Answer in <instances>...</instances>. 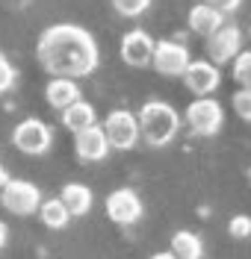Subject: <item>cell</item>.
I'll return each mask as SVG.
<instances>
[{
    "label": "cell",
    "mask_w": 251,
    "mask_h": 259,
    "mask_svg": "<svg viewBox=\"0 0 251 259\" xmlns=\"http://www.w3.org/2000/svg\"><path fill=\"white\" fill-rule=\"evenodd\" d=\"M12 85H15V68H12V62L0 53V95H6Z\"/></svg>",
    "instance_id": "603a6c76"
},
{
    "label": "cell",
    "mask_w": 251,
    "mask_h": 259,
    "mask_svg": "<svg viewBox=\"0 0 251 259\" xmlns=\"http://www.w3.org/2000/svg\"><path fill=\"white\" fill-rule=\"evenodd\" d=\"M234 112L242 118V121H251V89H236L234 92Z\"/></svg>",
    "instance_id": "44dd1931"
},
{
    "label": "cell",
    "mask_w": 251,
    "mask_h": 259,
    "mask_svg": "<svg viewBox=\"0 0 251 259\" xmlns=\"http://www.w3.org/2000/svg\"><path fill=\"white\" fill-rule=\"evenodd\" d=\"M35 56L50 77L80 80L98 68L100 50L89 30L77 24H53L39 35Z\"/></svg>",
    "instance_id": "6da1fadb"
},
{
    "label": "cell",
    "mask_w": 251,
    "mask_h": 259,
    "mask_svg": "<svg viewBox=\"0 0 251 259\" xmlns=\"http://www.w3.org/2000/svg\"><path fill=\"white\" fill-rule=\"evenodd\" d=\"M225 24V15L213 9V6H207V3H195L192 9H189V30L195 32V35H213Z\"/></svg>",
    "instance_id": "5bb4252c"
},
{
    "label": "cell",
    "mask_w": 251,
    "mask_h": 259,
    "mask_svg": "<svg viewBox=\"0 0 251 259\" xmlns=\"http://www.w3.org/2000/svg\"><path fill=\"white\" fill-rule=\"evenodd\" d=\"M45 100H48V106H53L56 112H62L74 100H80V85L71 80V77H50V82L45 85Z\"/></svg>",
    "instance_id": "4fadbf2b"
},
{
    "label": "cell",
    "mask_w": 251,
    "mask_h": 259,
    "mask_svg": "<svg viewBox=\"0 0 251 259\" xmlns=\"http://www.w3.org/2000/svg\"><path fill=\"white\" fill-rule=\"evenodd\" d=\"M12 145L27 153V156H42L48 153V147L53 145V136H50V127L39 118H24L21 124L12 133Z\"/></svg>",
    "instance_id": "52a82bcc"
},
{
    "label": "cell",
    "mask_w": 251,
    "mask_h": 259,
    "mask_svg": "<svg viewBox=\"0 0 251 259\" xmlns=\"http://www.w3.org/2000/svg\"><path fill=\"white\" fill-rule=\"evenodd\" d=\"M74 150H77L80 162H100V159H106L110 145H106L103 130H100L98 124H92V127L74 133Z\"/></svg>",
    "instance_id": "7c38bea8"
},
{
    "label": "cell",
    "mask_w": 251,
    "mask_h": 259,
    "mask_svg": "<svg viewBox=\"0 0 251 259\" xmlns=\"http://www.w3.org/2000/svg\"><path fill=\"white\" fill-rule=\"evenodd\" d=\"M151 259H177V256H171V253H154Z\"/></svg>",
    "instance_id": "4316f807"
},
{
    "label": "cell",
    "mask_w": 251,
    "mask_h": 259,
    "mask_svg": "<svg viewBox=\"0 0 251 259\" xmlns=\"http://www.w3.org/2000/svg\"><path fill=\"white\" fill-rule=\"evenodd\" d=\"M171 256L177 259H201L204 256V244L195 233H189V230H181V233H174L171 236V250H168Z\"/></svg>",
    "instance_id": "e0dca14e"
},
{
    "label": "cell",
    "mask_w": 251,
    "mask_h": 259,
    "mask_svg": "<svg viewBox=\"0 0 251 259\" xmlns=\"http://www.w3.org/2000/svg\"><path fill=\"white\" fill-rule=\"evenodd\" d=\"M136 121H139V139H145L151 147H166L168 142H174L181 130V115L166 100H148L139 109Z\"/></svg>",
    "instance_id": "7a4b0ae2"
},
{
    "label": "cell",
    "mask_w": 251,
    "mask_h": 259,
    "mask_svg": "<svg viewBox=\"0 0 251 259\" xmlns=\"http://www.w3.org/2000/svg\"><path fill=\"white\" fill-rule=\"evenodd\" d=\"M228 233H231L234 239H248L251 236V218L248 215H234V218L228 221Z\"/></svg>",
    "instance_id": "7402d4cb"
},
{
    "label": "cell",
    "mask_w": 251,
    "mask_h": 259,
    "mask_svg": "<svg viewBox=\"0 0 251 259\" xmlns=\"http://www.w3.org/2000/svg\"><path fill=\"white\" fill-rule=\"evenodd\" d=\"M0 203L12 215H33L42 206V192L27 180H6V186L0 189Z\"/></svg>",
    "instance_id": "277c9868"
},
{
    "label": "cell",
    "mask_w": 251,
    "mask_h": 259,
    "mask_svg": "<svg viewBox=\"0 0 251 259\" xmlns=\"http://www.w3.org/2000/svg\"><path fill=\"white\" fill-rule=\"evenodd\" d=\"M59 200H62V206L68 209V215L74 218H80V215H86V212L92 209V189L89 186H83V183H68L65 189H62V194H59Z\"/></svg>",
    "instance_id": "9a60e30c"
},
{
    "label": "cell",
    "mask_w": 251,
    "mask_h": 259,
    "mask_svg": "<svg viewBox=\"0 0 251 259\" xmlns=\"http://www.w3.org/2000/svg\"><path fill=\"white\" fill-rule=\"evenodd\" d=\"M186 124L195 136H216L225 124V109L213 95L195 97L186 109Z\"/></svg>",
    "instance_id": "3957f363"
},
{
    "label": "cell",
    "mask_w": 251,
    "mask_h": 259,
    "mask_svg": "<svg viewBox=\"0 0 251 259\" xmlns=\"http://www.w3.org/2000/svg\"><path fill=\"white\" fill-rule=\"evenodd\" d=\"M154 56V38L145 30H130L121 38V59L130 68H148Z\"/></svg>",
    "instance_id": "8fae6325"
},
{
    "label": "cell",
    "mask_w": 251,
    "mask_h": 259,
    "mask_svg": "<svg viewBox=\"0 0 251 259\" xmlns=\"http://www.w3.org/2000/svg\"><path fill=\"white\" fill-rule=\"evenodd\" d=\"M62 124H65V130H71V133H80V130L98 124L95 106H92V103H86L83 97H80V100H74L71 106L62 109Z\"/></svg>",
    "instance_id": "2e32d148"
},
{
    "label": "cell",
    "mask_w": 251,
    "mask_h": 259,
    "mask_svg": "<svg viewBox=\"0 0 251 259\" xmlns=\"http://www.w3.org/2000/svg\"><path fill=\"white\" fill-rule=\"evenodd\" d=\"M181 77H184V85L195 97L213 95L219 85H222V71H219V65H213L210 59H192Z\"/></svg>",
    "instance_id": "9c48e42d"
},
{
    "label": "cell",
    "mask_w": 251,
    "mask_h": 259,
    "mask_svg": "<svg viewBox=\"0 0 251 259\" xmlns=\"http://www.w3.org/2000/svg\"><path fill=\"white\" fill-rule=\"evenodd\" d=\"M103 136H106V145L116 147V150H130L139 142V121L133 112L127 109H116V112L106 115V121L100 124Z\"/></svg>",
    "instance_id": "8992f818"
},
{
    "label": "cell",
    "mask_w": 251,
    "mask_h": 259,
    "mask_svg": "<svg viewBox=\"0 0 251 259\" xmlns=\"http://www.w3.org/2000/svg\"><path fill=\"white\" fill-rule=\"evenodd\" d=\"M6 239H9V230H6V224H3V221H0V247L6 244Z\"/></svg>",
    "instance_id": "d4e9b609"
},
{
    "label": "cell",
    "mask_w": 251,
    "mask_h": 259,
    "mask_svg": "<svg viewBox=\"0 0 251 259\" xmlns=\"http://www.w3.org/2000/svg\"><path fill=\"white\" fill-rule=\"evenodd\" d=\"M201 3H207V6L219 9L222 15H228V12H236V9L242 6V0H201Z\"/></svg>",
    "instance_id": "cb8c5ba5"
},
{
    "label": "cell",
    "mask_w": 251,
    "mask_h": 259,
    "mask_svg": "<svg viewBox=\"0 0 251 259\" xmlns=\"http://www.w3.org/2000/svg\"><path fill=\"white\" fill-rule=\"evenodd\" d=\"M248 183H251V168H248Z\"/></svg>",
    "instance_id": "83f0119b"
},
{
    "label": "cell",
    "mask_w": 251,
    "mask_h": 259,
    "mask_svg": "<svg viewBox=\"0 0 251 259\" xmlns=\"http://www.w3.org/2000/svg\"><path fill=\"white\" fill-rule=\"evenodd\" d=\"M231 62H234V80L242 89H251V50H239Z\"/></svg>",
    "instance_id": "d6986e66"
},
{
    "label": "cell",
    "mask_w": 251,
    "mask_h": 259,
    "mask_svg": "<svg viewBox=\"0 0 251 259\" xmlns=\"http://www.w3.org/2000/svg\"><path fill=\"white\" fill-rule=\"evenodd\" d=\"M207 59L213 65L231 62L236 53L242 50V30L236 24H222L213 35H207Z\"/></svg>",
    "instance_id": "ba28073f"
},
{
    "label": "cell",
    "mask_w": 251,
    "mask_h": 259,
    "mask_svg": "<svg viewBox=\"0 0 251 259\" xmlns=\"http://www.w3.org/2000/svg\"><path fill=\"white\" fill-rule=\"evenodd\" d=\"M106 215L116 224H136L142 218V200L133 189H116L106 197Z\"/></svg>",
    "instance_id": "30bf717a"
},
{
    "label": "cell",
    "mask_w": 251,
    "mask_h": 259,
    "mask_svg": "<svg viewBox=\"0 0 251 259\" xmlns=\"http://www.w3.org/2000/svg\"><path fill=\"white\" fill-rule=\"evenodd\" d=\"M113 3V9H116L118 15L124 18H139L142 12H148L151 0H110Z\"/></svg>",
    "instance_id": "ffe728a7"
},
{
    "label": "cell",
    "mask_w": 251,
    "mask_h": 259,
    "mask_svg": "<svg viewBox=\"0 0 251 259\" xmlns=\"http://www.w3.org/2000/svg\"><path fill=\"white\" fill-rule=\"evenodd\" d=\"M6 180H9V177H6V168H3V165H0V189H3V186H6Z\"/></svg>",
    "instance_id": "484cf974"
},
{
    "label": "cell",
    "mask_w": 251,
    "mask_h": 259,
    "mask_svg": "<svg viewBox=\"0 0 251 259\" xmlns=\"http://www.w3.org/2000/svg\"><path fill=\"white\" fill-rule=\"evenodd\" d=\"M39 215H42V224L50 227V230H62V227H68V221H71V215H68V209L62 206L59 197H53V200H42Z\"/></svg>",
    "instance_id": "ac0fdd59"
},
{
    "label": "cell",
    "mask_w": 251,
    "mask_h": 259,
    "mask_svg": "<svg viewBox=\"0 0 251 259\" xmlns=\"http://www.w3.org/2000/svg\"><path fill=\"white\" fill-rule=\"evenodd\" d=\"M189 62H192V56H189V48H186L184 41H174V38L154 41L151 65H154L157 74H163V77H181Z\"/></svg>",
    "instance_id": "5b68a950"
},
{
    "label": "cell",
    "mask_w": 251,
    "mask_h": 259,
    "mask_svg": "<svg viewBox=\"0 0 251 259\" xmlns=\"http://www.w3.org/2000/svg\"><path fill=\"white\" fill-rule=\"evenodd\" d=\"M248 38H251V27H248Z\"/></svg>",
    "instance_id": "f1b7e54d"
}]
</instances>
